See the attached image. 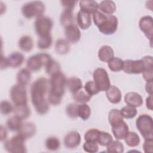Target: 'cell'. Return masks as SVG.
Returning <instances> with one entry per match:
<instances>
[{"label":"cell","instance_id":"cell-1","mask_svg":"<svg viewBox=\"0 0 153 153\" xmlns=\"http://www.w3.org/2000/svg\"><path fill=\"white\" fill-rule=\"evenodd\" d=\"M49 81L45 77L36 79L30 87L31 101L36 112L39 115L47 114L50 109L48 96Z\"/></svg>","mask_w":153,"mask_h":153},{"label":"cell","instance_id":"cell-2","mask_svg":"<svg viewBox=\"0 0 153 153\" xmlns=\"http://www.w3.org/2000/svg\"><path fill=\"white\" fill-rule=\"evenodd\" d=\"M66 79L65 75L61 71L51 75L48 96L49 103L56 106L61 103L65 93Z\"/></svg>","mask_w":153,"mask_h":153},{"label":"cell","instance_id":"cell-3","mask_svg":"<svg viewBox=\"0 0 153 153\" xmlns=\"http://www.w3.org/2000/svg\"><path fill=\"white\" fill-rule=\"evenodd\" d=\"M136 126L145 139H153V121L150 115L148 114L139 115L136 121Z\"/></svg>","mask_w":153,"mask_h":153},{"label":"cell","instance_id":"cell-4","mask_svg":"<svg viewBox=\"0 0 153 153\" xmlns=\"http://www.w3.org/2000/svg\"><path fill=\"white\" fill-rule=\"evenodd\" d=\"M45 10L44 4L40 1H33L25 3L21 8L23 16L27 19L36 18L42 16Z\"/></svg>","mask_w":153,"mask_h":153},{"label":"cell","instance_id":"cell-5","mask_svg":"<svg viewBox=\"0 0 153 153\" xmlns=\"http://www.w3.org/2000/svg\"><path fill=\"white\" fill-rule=\"evenodd\" d=\"M26 139L21 135L17 134L10 139L6 140L4 142V148L11 153H25L27 152L25 146Z\"/></svg>","mask_w":153,"mask_h":153},{"label":"cell","instance_id":"cell-6","mask_svg":"<svg viewBox=\"0 0 153 153\" xmlns=\"http://www.w3.org/2000/svg\"><path fill=\"white\" fill-rule=\"evenodd\" d=\"M50 59V56L47 53H38L28 58L26 62V66L30 71H38L43 66H45Z\"/></svg>","mask_w":153,"mask_h":153},{"label":"cell","instance_id":"cell-7","mask_svg":"<svg viewBox=\"0 0 153 153\" xmlns=\"http://www.w3.org/2000/svg\"><path fill=\"white\" fill-rule=\"evenodd\" d=\"M94 82L101 91H106L111 86V82L107 71L102 68L96 69L93 74Z\"/></svg>","mask_w":153,"mask_h":153},{"label":"cell","instance_id":"cell-8","mask_svg":"<svg viewBox=\"0 0 153 153\" xmlns=\"http://www.w3.org/2000/svg\"><path fill=\"white\" fill-rule=\"evenodd\" d=\"M10 97L15 105L27 104V96L26 86L17 84L10 89Z\"/></svg>","mask_w":153,"mask_h":153},{"label":"cell","instance_id":"cell-9","mask_svg":"<svg viewBox=\"0 0 153 153\" xmlns=\"http://www.w3.org/2000/svg\"><path fill=\"white\" fill-rule=\"evenodd\" d=\"M53 26V22L51 19L45 16L37 17L34 22L35 30L39 36L50 34Z\"/></svg>","mask_w":153,"mask_h":153},{"label":"cell","instance_id":"cell-10","mask_svg":"<svg viewBox=\"0 0 153 153\" xmlns=\"http://www.w3.org/2000/svg\"><path fill=\"white\" fill-rule=\"evenodd\" d=\"M24 60L25 57L23 54L18 51L13 52L7 57L1 56V68L5 69L8 66L16 68L21 66Z\"/></svg>","mask_w":153,"mask_h":153},{"label":"cell","instance_id":"cell-11","mask_svg":"<svg viewBox=\"0 0 153 153\" xmlns=\"http://www.w3.org/2000/svg\"><path fill=\"white\" fill-rule=\"evenodd\" d=\"M118 20L114 15H107L103 22L97 27L99 30L105 35H112L114 33L118 28Z\"/></svg>","mask_w":153,"mask_h":153},{"label":"cell","instance_id":"cell-12","mask_svg":"<svg viewBox=\"0 0 153 153\" xmlns=\"http://www.w3.org/2000/svg\"><path fill=\"white\" fill-rule=\"evenodd\" d=\"M123 71L128 74H139L144 71L142 61L140 60H126L124 61Z\"/></svg>","mask_w":153,"mask_h":153},{"label":"cell","instance_id":"cell-13","mask_svg":"<svg viewBox=\"0 0 153 153\" xmlns=\"http://www.w3.org/2000/svg\"><path fill=\"white\" fill-rule=\"evenodd\" d=\"M139 26L146 37L149 39L151 44H152L153 38L152 17L150 16H145L142 17L139 22Z\"/></svg>","mask_w":153,"mask_h":153},{"label":"cell","instance_id":"cell-14","mask_svg":"<svg viewBox=\"0 0 153 153\" xmlns=\"http://www.w3.org/2000/svg\"><path fill=\"white\" fill-rule=\"evenodd\" d=\"M80 134L75 130L71 131L68 133L63 140L65 146L69 149H74L79 146L81 142Z\"/></svg>","mask_w":153,"mask_h":153},{"label":"cell","instance_id":"cell-15","mask_svg":"<svg viewBox=\"0 0 153 153\" xmlns=\"http://www.w3.org/2000/svg\"><path fill=\"white\" fill-rule=\"evenodd\" d=\"M65 35L66 40L72 43L77 42L81 38V32L78 26L72 23L65 27Z\"/></svg>","mask_w":153,"mask_h":153},{"label":"cell","instance_id":"cell-16","mask_svg":"<svg viewBox=\"0 0 153 153\" xmlns=\"http://www.w3.org/2000/svg\"><path fill=\"white\" fill-rule=\"evenodd\" d=\"M128 131V126L123 120L118 124L112 127V132L115 138L117 140L124 139Z\"/></svg>","mask_w":153,"mask_h":153},{"label":"cell","instance_id":"cell-17","mask_svg":"<svg viewBox=\"0 0 153 153\" xmlns=\"http://www.w3.org/2000/svg\"><path fill=\"white\" fill-rule=\"evenodd\" d=\"M76 22L81 29H87L91 25L90 14L80 10L77 13Z\"/></svg>","mask_w":153,"mask_h":153},{"label":"cell","instance_id":"cell-18","mask_svg":"<svg viewBox=\"0 0 153 153\" xmlns=\"http://www.w3.org/2000/svg\"><path fill=\"white\" fill-rule=\"evenodd\" d=\"M36 131L35 125L31 122L23 123L22 126L18 131L19 134L23 136L25 139L33 136Z\"/></svg>","mask_w":153,"mask_h":153},{"label":"cell","instance_id":"cell-19","mask_svg":"<svg viewBox=\"0 0 153 153\" xmlns=\"http://www.w3.org/2000/svg\"><path fill=\"white\" fill-rule=\"evenodd\" d=\"M124 101L127 104L133 107H139L143 103V99L141 95L136 92H128L124 96Z\"/></svg>","mask_w":153,"mask_h":153},{"label":"cell","instance_id":"cell-20","mask_svg":"<svg viewBox=\"0 0 153 153\" xmlns=\"http://www.w3.org/2000/svg\"><path fill=\"white\" fill-rule=\"evenodd\" d=\"M106 96L108 100L114 104L121 102L122 94L120 90L115 85H111L106 91Z\"/></svg>","mask_w":153,"mask_h":153},{"label":"cell","instance_id":"cell-21","mask_svg":"<svg viewBox=\"0 0 153 153\" xmlns=\"http://www.w3.org/2000/svg\"><path fill=\"white\" fill-rule=\"evenodd\" d=\"M97 56L100 61L103 62H108L114 57V51L111 47L108 45H105L99 48Z\"/></svg>","mask_w":153,"mask_h":153},{"label":"cell","instance_id":"cell-22","mask_svg":"<svg viewBox=\"0 0 153 153\" xmlns=\"http://www.w3.org/2000/svg\"><path fill=\"white\" fill-rule=\"evenodd\" d=\"M33 41L29 35H23L19 40L18 45L21 50L25 52L31 51L33 47Z\"/></svg>","mask_w":153,"mask_h":153},{"label":"cell","instance_id":"cell-23","mask_svg":"<svg viewBox=\"0 0 153 153\" xmlns=\"http://www.w3.org/2000/svg\"><path fill=\"white\" fill-rule=\"evenodd\" d=\"M79 5L81 10L90 14L94 13L99 8V4L93 0H85L80 1Z\"/></svg>","mask_w":153,"mask_h":153},{"label":"cell","instance_id":"cell-24","mask_svg":"<svg viewBox=\"0 0 153 153\" xmlns=\"http://www.w3.org/2000/svg\"><path fill=\"white\" fill-rule=\"evenodd\" d=\"M66 86L73 94L82 88V83L79 78L72 76L66 79Z\"/></svg>","mask_w":153,"mask_h":153},{"label":"cell","instance_id":"cell-25","mask_svg":"<svg viewBox=\"0 0 153 153\" xmlns=\"http://www.w3.org/2000/svg\"><path fill=\"white\" fill-rule=\"evenodd\" d=\"M14 114L19 118L23 120L26 119L30 115V108L27 104L15 105L13 109Z\"/></svg>","mask_w":153,"mask_h":153},{"label":"cell","instance_id":"cell-26","mask_svg":"<svg viewBox=\"0 0 153 153\" xmlns=\"http://www.w3.org/2000/svg\"><path fill=\"white\" fill-rule=\"evenodd\" d=\"M99 8L103 13L106 15H112L116 10V5L113 1L105 0L99 3Z\"/></svg>","mask_w":153,"mask_h":153},{"label":"cell","instance_id":"cell-27","mask_svg":"<svg viewBox=\"0 0 153 153\" xmlns=\"http://www.w3.org/2000/svg\"><path fill=\"white\" fill-rule=\"evenodd\" d=\"M31 76L32 75L30 70L26 68L20 69L17 73L16 76L17 84L26 86L30 81Z\"/></svg>","mask_w":153,"mask_h":153},{"label":"cell","instance_id":"cell-28","mask_svg":"<svg viewBox=\"0 0 153 153\" xmlns=\"http://www.w3.org/2000/svg\"><path fill=\"white\" fill-rule=\"evenodd\" d=\"M55 50L59 54H66L70 50V44L66 39H59L55 44Z\"/></svg>","mask_w":153,"mask_h":153},{"label":"cell","instance_id":"cell-29","mask_svg":"<svg viewBox=\"0 0 153 153\" xmlns=\"http://www.w3.org/2000/svg\"><path fill=\"white\" fill-rule=\"evenodd\" d=\"M22 124V120L16 115L9 118L6 123L7 128L11 131H19Z\"/></svg>","mask_w":153,"mask_h":153},{"label":"cell","instance_id":"cell-30","mask_svg":"<svg viewBox=\"0 0 153 153\" xmlns=\"http://www.w3.org/2000/svg\"><path fill=\"white\" fill-rule=\"evenodd\" d=\"M123 120V117H122L120 111L118 109H112L108 114V121L111 127H113L120 122H121Z\"/></svg>","mask_w":153,"mask_h":153},{"label":"cell","instance_id":"cell-31","mask_svg":"<svg viewBox=\"0 0 153 153\" xmlns=\"http://www.w3.org/2000/svg\"><path fill=\"white\" fill-rule=\"evenodd\" d=\"M72 11L71 10L65 9L60 15V21L62 25L65 27L73 23L74 15Z\"/></svg>","mask_w":153,"mask_h":153},{"label":"cell","instance_id":"cell-32","mask_svg":"<svg viewBox=\"0 0 153 153\" xmlns=\"http://www.w3.org/2000/svg\"><path fill=\"white\" fill-rule=\"evenodd\" d=\"M53 43V38L51 34L39 36L37 41V46L41 50L49 48Z\"/></svg>","mask_w":153,"mask_h":153},{"label":"cell","instance_id":"cell-33","mask_svg":"<svg viewBox=\"0 0 153 153\" xmlns=\"http://www.w3.org/2000/svg\"><path fill=\"white\" fill-rule=\"evenodd\" d=\"M124 140L127 145L130 147H136L140 142L139 135L134 131H128L124 137Z\"/></svg>","mask_w":153,"mask_h":153},{"label":"cell","instance_id":"cell-34","mask_svg":"<svg viewBox=\"0 0 153 153\" xmlns=\"http://www.w3.org/2000/svg\"><path fill=\"white\" fill-rule=\"evenodd\" d=\"M73 99L77 102L81 103H85L90 101L91 96L88 94L82 88L78 91L72 94Z\"/></svg>","mask_w":153,"mask_h":153},{"label":"cell","instance_id":"cell-35","mask_svg":"<svg viewBox=\"0 0 153 153\" xmlns=\"http://www.w3.org/2000/svg\"><path fill=\"white\" fill-rule=\"evenodd\" d=\"M124 61L117 57H114L108 62V66L110 70L114 72H118L123 70Z\"/></svg>","mask_w":153,"mask_h":153},{"label":"cell","instance_id":"cell-36","mask_svg":"<svg viewBox=\"0 0 153 153\" xmlns=\"http://www.w3.org/2000/svg\"><path fill=\"white\" fill-rule=\"evenodd\" d=\"M78 115L82 120H87L91 115V109L90 106L86 103L78 105Z\"/></svg>","mask_w":153,"mask_h":153},{"label":"cell","instance_id":"cell-37","mask_svg":"<svg viewBox=\"0 0 153 153\" xmlns=\"http://www.w3.org/2000/svg\"><path fill=\"white\" fill-rule=\"evenodd\" d=\"M46 148L50 151H55L59 149L60 142L59 139L55 136L48 137L45 142Z\"/></svg>","mask_w":153,"mask_h":153},{"label":"cell","instance_id":"cell-38","mask_svg":"<svg viewBox=\"0 0 153 153\" xmlns=\"http://www.w3.org/2000/svg\"><path fill=\"white\" fill-rule=\"evenodd\" d=\"M45 66L46 73L50 75H52L60 71V64L54 59H51Z\"/></svg>","mask_w":153,"mask_h":153},{"label":"cell","instance_id":"cell-39","mask_svg":"<svg viewBox=\"0 0 153 153\" xmlns=\"http://www.w3.org/2000/svg\"><path fill=\"white\" fill-rule=\"evenodd\" d=\"M120 112L123 118L131 119L136 117L137 111L135 107L127 105L121 108V109L120 110Z\"/></svg>","mask_w":153,"mask_h":153},{"label":"cell","instance_id":"cell-40","mask_svg":"<svg viewBox=\"0 0 153 153\" xmlns=\"http://www.w3.org/2000/svg\"><path fill=\"white\" fill-rule=\"evenodd\" d=\"M107 152H113V153H122L124 152V145L123 144L117 140H112L108 146H107Z\"/></svg>","mask_w":153,"mask_h":153},{"label":"cell","instance_id":"cell-41","mask_svg":"<svg viewBox=\"0 0 153 153\" xmlns=\"http://www.w3.org/2000/svg\"><path fill=\"white\" fill-rule=\"evenodd\" d=\"M100 131L97 128H90L87 130L84 134L85 142H97Z\"/></svg>","mask_w":153,"mask_h":153},{"label":"cell","instance_id":"cell-42","mask_svg":"<svg viewBox=\"0 0 153 153\" xmlns=\"http://www.w3.org/2000/svg\"><path fill=\"white\" fill-rule=\"evenodd\" d=\"M112 140V137L111 134L106 131H100L97 143L101 146H107Z\"/></svg>","mask_w":153,"mask_h":153},{"label":"cell","instance_id":"cell-43","mask_svg":"<svg viewBox=\"0 0 153 153\" xmlns=\"http://www.w3.org/2000/svg\"><path fill=\"white\" fill-rule=\"evenodd\" d=\"M84 90L91 96L93 95L97 94L100 91L99 89L98 88L97 86L96 85L94 81H87L85 84L84 86Z\"/></svg>","mask_w":153,"mask_h":153},{"label":"cell","instance_id":"cell-44","mask_svg":"<svg viewBox=\"0 0 153 153\" xmlns=\"http://www.w3.org/2000/svg\"><path fill=\"white\" fill-rule=\"evenodd\" d=\"M78 105L76 103H69L66 107V115L71 118H76L78 117Z\"/></svg>","mask_w":153,"mask_h":153},{"label":"cell","instance_id":"cell-45","mask_svg":"<svg viewBox=\"0 0 153 153\" xmlns=\"http://www.w3.org/2000/svg\"><path fill=\"white\" fill-rule=\"evenodd\" d=\"M1 112L3 115H7L13 111L14 107L11 102L8 100H2L1 102L0 105Z\"/></svg>","mask_w":153,"mask_h":153},{"label":"cell","instance_id":"cell-46","mask_svg":"<svg viewBox=\"0 0 153 153\" xmlns=\"http://www.w3.org/2000/svg\"><path fill=\"white\" fill-rule=\"evenodd\" d=\"M106 14L103 13L102 12L97 10L94 13H93V19L94 23L96 26L99 27L106 18Z\"/></svg>","mask_w":153,"mask_h":153},{"label":"cell","instance_id":"cell-47","mask_svg":"<svg viewBox=\"0 0 153 153\" xmlns=\"http://www.w3.org/2000/svg\"><path fill=\"white\" fill-rule=\"evenodd\" d=\"M141 60L144 66L143 72L153 71V59L151 56H144L141 59Z\"/></svg>","mask_w":153,"mask_h":153},{"label":"cell","instance_id":"cell-48","mask_svg":"<svg viewBox=\"0 0 153 153\" xmlns=\"http://www.w3.org/2000/svg\"><path fill=\"white\" fill-rule=\"evenodd\" d=\"M82 148L85 152L89 153H95L99 151V146L97 142H85Z\"/></svg>","mask_w":153,"mask_h":153},{"label":"cell","instance_id":"cell-49","mask_svg":"<svg viewBox=\"0 0 153 153\" xmlns=\"http://www.w3.org/2000/svg\"><path fill=\"white\" fill-rule=\"evenodd\" d=\"M153 139H145L143 144V149L145 153H152L153 151Z\"/></svg>","mask_w":153,"mask_h":153},{"label":"cell","instance_id":"cell-50","mask_svg":"<svg viewBox=\"0 0 153 153\" xmlns=\"http://www.w3.org/2000/svg\"><path fill=\"white\" fill-rule=\"evenodd\" d=\"M62 6L65 9H68L73 10L75 4L77 3L76 1H60Z\"/></svg>","mask_w":153,"mask_h":153},{"label":"cell","instance_id":"cell-51","mask_svg":"<svg viewBox=\"0 0 153 153\" xmlns=\"http://www.w3.org/2000/svg\"><path fill=\"white\" fill-rule=\"evenodd\" d=\"M143 78L146 82L153 81V71H145L142 73Z\"/></svg>","mask_w":153,"mask_h":153},{"label":"cell","instance_id":"cell-52","mask_svg":"<svg viewBox=\"0 0 153 153\" xmlns=\"http://www.w3.org/2000/svg\"><path fill=\"white\" fill-rule=\"evenodd\" d=\"M0 135H1V142L6 140L7 136V131L6 128L2 125L1 126V127H0Z\"/></svg>","mask_w":153,"mask_h":153},{"label":"cell","instance_id":"cell-53","mask_svg":"<svg viewBox=\"0 0 153 153\" xmlns=\"http://www.w3.org/2000/svg\"><path fill=\"white\" fill-rule=\"evenodd\" d=\"M146 108L152 111L153 107V102H152V94H150L146 99Z\"/></svg>","mask_w":153,"mask_h":153},{"label":"cell","instance_id":"cell-54","mask_svg":"<svg viewBox=\"0 0 153 153\" xmlns=\"http://www.w3.org/2000/svg\"><path fill=\"white\" fill-rule=\"evenodd\" d=\"M145 90L149 95L152 94V81L146 82L145 85Z\"/></svg>","mask_w":153,"mask_h":153}]
</instances>
